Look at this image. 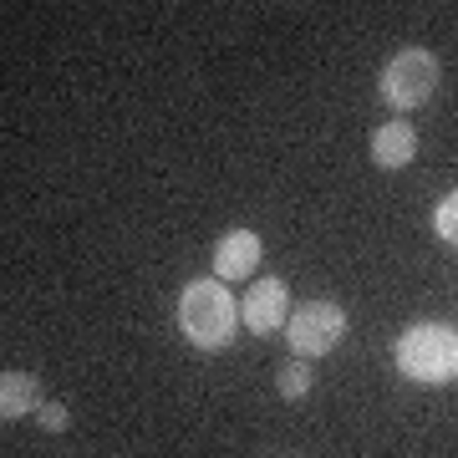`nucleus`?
Masks as SVG:
<instances>
[{
    "label": "nucleus",
    "mask_w": 458,
    "mask_h": 458,
    "mask_svg": "<svg viewBox=\"0 0 458 458\" xmlns=\"http://www.w3.org/2000/svg\"><path fill=\"white\" fill-rule=\"evenodd\" d=\"M234 327H240V301L229 295L225 280H189L179 295V331L189 336V346L199 352H225L234 342Z\"/></svg>",
    "instance_id": "f257e3e1"
},
{
    "label": "nucleus",
    "mask_w": 458,
    "mask_h": 458,
    "mask_svg": "<svg viewBox=\"0 0 458 458\" xmlns=\"http://www.w3.org/2000/svg\"><path fill=\"white\" fill-rule=\"evenodd\" d=\"M393 357H397V372L408 382H423V387L458 382V327L418 321V327H408L397 336Z\"/></svg>",
    "instance_id": "f03ea898"
},
{
    "label": "nucleus",
    "mask_w": 458,
    "mask_h": 458,
    "mask_svg": "<svg viewBox=\"0 0 458 458\" xmlns=\"http://www.w3.org/2000/svg\"><path fill=\"white\" fill-rule=\"evenodd\" d=\"M438 92V56L423 47H403L393 62L382 66V98L393 113H412Z\"/></svg>",
    "instance_id": "7ed1b4c3"
},
{
    "label": "nucleus",
    "mask_w": 458,
    "mask_h": 458,
    "mask_svg": "<svg viewBox=\"0 0 458 458\" xmlns=\"http://www.w3.org/2000/svg\"><path fill=\"white\" fill-rule=\"evenodd\" d=\"M342 336H346V311L336 301H306V306H295L291 321H285V342H291V352L301 361L336 352Z\"/></svg>",
    "instance_id": "20e7f679"
},
{
    "label": "nucleus",
    "mask_w": 458,
    "mask_h": 458,
    "mask_svg": "<svg viewBox=\"0 0 458 458\" xmlns=\"http://www.w3.org/2000/svg\"><path fill=\"white\" fill-rule=\"evenodd\" d=\"M240 321H245L255 336L285 331V321H291V291H285V280H280V276L255 280V291L240 301Z\"/></svg>",
    "instance_id": "39448f33"
},
{
    "label": "nucleus",
    "mask_w": 458,
    "mask_h": 458,
    "mask_svg": "<svg viewBox=\"0 0 458 458\" xmlns=\"http://www.w3.org/2000/svg\"><path fill=\"white\" fill-rule=\"evenodd\" d=\"M260 265V234L255 229H229L225 240L214 245V280H250Z\"/></svg>",
    "instance_id": "423d86ee"
},
{
    "label": "nucleus",
    "mask_w": 458,
    "mask_h": 458,
    "mask_svg": "<svg viewBox=\"0 0 458 458\" xmlns=\"http://www.w3.org/2000/svg\"><path fill=\"white\" fill-rule=\"evenodd\" d=\"M418 158V132L397 117V123H382L372 132V164L377 168H408Z\"/></svg>",
    "instance_id": "0eeeda50"
},
{
    "label": "nucleus",
    "mask_w": 458,
    "mask_h": 458,
    "mask_svg": "<svg viewBox=\"0 0 458 458\" xmlns=\"http://www.w3.org/2000/svg\"><path fill=\"white\" fill-rule=\"evenodd\" d=\"M31 408H41V393H36V377L31 372H5L0 377V418L16 423Z\"/></svg>",
    "instance_id": "6e6552de"
},
{
    "label": "nucleus",
    "mask_w": 458,
    "mask_h": 458,
    "mask_svg": "<svg viewBox=\"0 0 458 458\" xmlns=\"http://www.w3.org/2000/svg\"><path fill=\"white\" fill-rule=\"evenodd\" d=\"M280 382H276V387H280V397H285V403H295V397H306V393H311V367H306V361H301V357H295V361H285V367H280Z\"/></svg>",
    "instance_id": "1a4fd4ad"
},
{
    "label": "nucleus",
    "mask_w": 458,
    "mask_h": 458,
    "mask_svg": "<svg viewBox=\"0 0 458 458\" xmlns=\"http://www.w3.org/2000/svg\"><path fill=\"white\" fill-rule=\"evenodd\" d=\"M433 229H438V240L458 245V189L438 199V209H433Z\"/></svg>",
    "instance_id": "9d476101"
},
{
    "label": "nucleus",
    "mask_w": 458,
    "mask_h": 458,
    "mask_svg": "<svg viewBox=\"0 0 458 458\" xmlns=\"http://www.w3.org/2000/svg\"><path fill=\"white\" fill-rule=\"evenodd\" d=\"M36 412H41V428H47V433H66V423H72L62 403H41Z\"/></svg>",
    "instance_id": "9b49d317"
}]
</instances>
